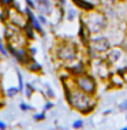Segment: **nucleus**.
<instances>
[{
  "label": "nucleus",
  "mask_w": 127,
  "mask_h": 130,
  "mask_svg": "<svg viewBox=\"0 0 127 130\" xmlns=\"http://www.w3.org/2000/svg\"><path fill=\"white\" fill-rule=\"evenodd\" d=\"M64 93L66 100L74 110L79 111L81 114L87 115L96 107V101H93V96L79 90L78 88H67L64 85Z\"/></svg>",
  "instance_id": "f257e3e1"
},
{
  "label": "nucleus",
  "mask_w": 127,
  "mask_h": 130,
  "mask_svg": "<svg viewBox=\"0 0 127 130\" xmlns=\"http://www.w3.org/2000/svg\"><path fill=\"white\" fill-rule=\"evenodd\" d=\"M81 21H82V23L90 34H98L101 30H104L108 26L107 17L104 14H101L100 11H96V10L89 11V14Z\"/></svg>",
  "instance_id": "f03ea898"
},
{
  "label": "nucleus",
  "mask_w": 127,
  "mask_h": 130,
  "mask_svg": "<svg viewBox=\"0 0 127 130\" xmlns=\"http://www.w3.org/2000/svg\"><path fill=\"white\" fill-rule=\"evenodd\" d=\"M55 56L62 62H74L78 58V45L72 41H62L56 45Z\"/></svg>",
  "instance_id": "7ed1b4c3"
},
{
  "label": "nucleus",
  "mask_w": 127,
  "mask_h": 130,
  "mask_svg": "<svg viewBox=\"0 0 127 130\" xmlns=\"http://www.w3.org/2000/svg\"><path fill=\"white\" fill-rule=\"evenodd\" d=\"M74 85L75 88H78L79 90H82V92L90 94V96H94L97 92V82L96 79L93 78V75L87 74V73H85L82 75H78L74 78Z\"/></svg>",
  "instance_id": "20e7f679"
},
{
  "label": "nucleus",
  "mask_w": 127,
  "mask_h": 130,
  "mask_svg": "<svg viewBox=\"0 0 127 130\" xmlns=\"http://www.w3.org/2000/svg\"><path fill=\"white\" fill-rule=\"evenodd\" d=\"M109 48H111V43L107 37H94L90 38L89 45H87V51H89L90 59L97 58L98 55L105 54Z\"/></svg>",
  "instance_id": "39448f33"
},
{
  "label": "nucleus",
  "mask_w": 127,
  "mask_h": 130,
  "mask_svg": "<svg viewBox=\"0 0 127 130\" xmlns=\"http://www.w3.org/2000/svg\"><path fill=\"white\" fill-rule=\"evenodd\" d=\"M66 70L70 75H72L74 78H75V77L82 75L86 73V66H85V63L82 60H79V62H75L72 66H67Z\"/></svg>",
  "instance_id": "423d86ee"
},
{
  "label": "nucleus",
  "mask_w": 127,
  "mask_h": 130,
  "mask_svg": "<svg viewBox=\"0 0 127 130\" xmlns=\"http://www.w3.org/2000/svg\"><path fill=\"white\" fill-rule=\"evenodd\" d=\"M105 54H107V55H105V62L111 66V64H114V63H116L119 59H120L122 50H120V48H109Z\"/></svg>",
  "instance_id": "0eeeda50"
},
{
  "label": "nucleus",
  "mask_w": 127,
  "mask_h": 130,
  "mask_svg": "<svg viewBox=\"0 0 127 130\" xmlns=\"http://www.w3.org/2000/svg\"><path fill=\"white\" fill-rule=\"evenodd\" d=\"M78 36H79L81 43H82V44L85 45V47H87V45H89V41H90V36H92V34L86 30V27H85V25L82 23V21H81V23H79Z\"/></svg>",
  "instance_id": "6e6552de"
},
{
  "label": "nucleus",
  "mask_w": 127,
  "mask_h": 130,
  "mask_svg": "<svg viewBox=\"0 0 127 130\" xmlns=\"http://www.w3.org/2000/svg\"><path fill=\"white\" fill-rule=\"evenodd\" d=\"M71 2L78 7V8H81L82 11H86V12L93 11V10L96 8V6L92 2H87V0H71Z\"/></svg>",
  "instance_id": "1a4fd4ad"
},
{
  "label": "nucleus",
  "mask_w": 127,
  "mask_h": 130,
  "mask_svg": "<svg viewBox=\"0 0 127 130\" xmlns=\"http://www.w3.org/2000/svg\"><path fill=\"white\" fill-rule=\"evenodd\" d=\"M22 29L25 31V38H26V40H29V41H33L34 40V30H33V27H31L29 21H26V23L23 25Z\"/></svg>",
  "instance_id": "9d476101"
},
{
  "label": "nucleus",
  "mask_w": 127,
  "mask_h": 130,
  "mask_svg": "<svg viewBox=\"0 0 127 130\" xmlns=\"http://www.w3.org/2000/svg\"><path fill=\"white\" fill-rule=\"evenodd\" d=\"M26 67H27V70H29V71H31V73H41V71H42L41 64H40V63H37L36 60H31L29 64L26 66Z\"/></svg>",
  "instance_id": "9b49d317"
},
{
  "label": "nucleus",
  "mask_w": 127,
  "mask_h": 130,
  "mask_svg": "<svg viewBox=\"0 0 127 130\" xmlns=\"http://www.w3.org/2000/svg\"><path fill=\"white\" fill-rule=\"evenodd\" d=\"M18 93H19V89H18V88L11 86V88H8V89H7V96H8V97H14L15 94H18Z\"/></svg>",
  "instance_id": "f8f14e48"
},
{
  "label": "nucleus",
  "mask_w": 127,
  "mask_h": 130,
  "mask_svg": "<svg viewBox=\"0 0 127 130\" xmlns=\"http://www.w3.org/2000/svg\"><path fill=\"white\" fill-rule=\"evenodd\" d=\"M77 17V11L74 8H68V11H67V19L68 21H74Z\"/></svg>",
  "instance_id": "ddd939ff"
},
{
  "label": "nucleus",
  "mask_w": 127,
  "mask_h": 130,
  "mask_svg": "<svg viewBox=\"0 0 127 130\" xmlns=\"http://www.w3.org/2000/svg\"><path fill=\"white\" fill-rule=\"evenodd\" d=\"M25 88H26V96L30 99L31 94H33V92H34L36 89H34V86H33V85H30V84H26V85H25Z\"/></svg>",
  "instance_id": "4468645a"
},
{
  "label": "nucleus",
  "mask_w": 127,
  "mask_h": 130,
  "mask_svg": "<svg viewBox=\"0 0 127 130\" xmlns=\"http://www.w3.org/2000/svg\"><path fill=\"white\" fill-rule=\"evenodd\" d=\"M14 0H0V7H3V8H8V7H11Z\"/></svg>",
  "instance_id": "2eb2a0df"
},
{
  "label": "nucleus",
  "mask_w": 127,
  "mask_h": 130,
  "mask_svg": "<svg viewBox=\"0 0 127 130\" xmlns=\"http://www.w3.org/2000/svg\"><path fill=\"white\" fill-rule=\"evenodd\" d=\"M72 127L75 129V130H78V129H82V127H83V121H81V119H77V121H74V123H72Z\"/></svg>",
  "instance_id": "dca6fc26"
},
{
  "label": "nucleus",
  "mask_w": 127,
  "mask_h": 130,
  "mask_svg": "<svg viewBox=\"0 0 127 130\" xmlns=\"http://www.w3.org/2000/svg\"><path fill=\"white\" fill-rule=\"evenodd\" d=\"M16 75H18V82H19L18 89H19V92H22V90H23V79H22V74H21L19 71H16Z\"/></svg>",
  "instance_id": "f3484780"
},
{
  "label": "nucleus",
  "mask_w": 127,
  "mask_h": 130,
  "mask_svg": "<svg viewBox=\"0 0 127 130\" xmlns=\"http://www.w3.org/2000/svg\"><path fill=\"white\" fill-rule=\"evenodd\" d=\"M34 121H37V122H41V121H44L45 119V112H40V114H34Z\"/></svg>",
  "instance_id": "a211bd4d"
},
{
  "label": "nucleus",
  "mask_w": 127,
  "mask_h": 130,
  "mask_svg": "<svg viewBox=\"0 0 127 130\" xmlns=\"http://www.w3.org/2000/svg\"><path fill=\"white\" fill-rule=\"evenodd\" d=\"M37 19H38V22L41 23V25H47V17L45 15H42V14H38V17H37Z\"/></svg>",
  "instance_id": "6ab92c4d"
},
{
  "label": "nucleus",
  "mask_w": 127,
  "mask_h": 130,
  "mask_svg": "<svg viewBox=\"0 0 127 130\" xmlns=\"http://www.w3.org/2000/svg\"><path fill=\"white\" fill-rule=\"evenodd\" d=\"M0 52L3 54V56H7V55H8V52H7L6 45L3 44V40H0Z\"/></svg>",
  "instance_id": "aec40b11"
},
{
  "label": "nucleus",
  "mask_w": 127,
  "mask_h": 130,
  "mask_svg": "<svg viewBox=\"0 0 127 130\" xmlns=\"http://www.w3.org/2000/svg\"><path fill=\"white\" fill-rule=\"evenodd\" d=\"M19 108L22 111H29V110H33V107H30L29 104H26V103H21L19 104Z\"/></svg>",
  "instance_id": "412c9836"
},
{
  "label": "nucleus",
  "mask_w": 127,
  "mask_h": 130,
  "mask_svg": "<svg viewBox=\"0 0 127 130\" xmlns=\"http://www.w3.org/2000/svg\"><path fill=\"white\" fill-rule=\"evenodd\" d=\"M51 108H53V103H51V101H47L44 105V111H48V110H51Z\"/></svg>",
  "instance_id": "4be33fe9"
},
{
  "label": "nucleus",
  "mask_w": 127,
  "mask_h": 130,
  "mask_svg": "<svg viewBox=\"0 0 127 130\" xmlns=\"http://www.w3.org/2000/svg\"><path fill=\"white\" fill-rule=\"evenodd\" d=\"M119 108H120L122 111H127V100H124L123 103H120V105H119Z\"/></svg>",
  "instance_id": "5701e85b"
},
{
  "label": "nucleus",
  "mask_w": 127,
  "mask_h": 130,
  "mask_svg": "<svg viewBox=\"0 0 127 130\" xmlns=\"http://www.w3.org/2000/svg\"><path fill=\"white\" fill-rule=\"evenodd\" d=\"M47 89H48V97H51V99H53L55 97V93H53V90L51 89V88H49L48 85H47Z\"/></svg>",
  "instance_id": "b1692460"
},
{
  "label": "nucleus",
  "mask_w": 127,
  "mask_h": 130,
  "mask_svg": "<svg viewBox=\"0 0 127 130\" xmlns=\"http://www.w3.org/2000/svg\"><path fill=\"white\" fill-rule=\"evenodd\" d=\"M6 127H7V125L4 123V122L0 121V130H6Z\"/></svg>",
  "instance_id": "393cba45"
},
{
  "label": "nucleus",
  "mask_w": 127,
  "mask_h": 130,
  "mask_svg": "<svg viewBox=\"0 0 127 130\" xmlns=\"http://www.w3.org/2000/svg\"><path fill=\"white\" fill-rule=\"evenodd\" d=\"M36 52H37V51H36V48H29V54H30L31 56L36 54Z\"/></svg>",
  "instance_id": "a878e982"
},
{
  "label": "nucleus",
  "mask_w": 127,
  "mask_h": 130,
  "mask_svg": "<svg viewBox=\"0 0 127 130\" xmlns=\"http://www.w3.org/2000/svg\"><path fill=\"white\" fill-rule=\"evenodd\" d=\"M56 2H59V3H60V6H64L67 0H56Z\"/></svg>",
  "instance_id": "bb28decb"
},
{
  "label": "nucleus",
  "mask_w": 127,
  "mask_h": 130,
  "mask_svg": "<svg viewBox=\"0 0 127 130\" xmlns=\"http://www.w3.org/2000/svg\"><path fill=\"white\" fill-rule=\"evenodd\" d=\"M4 107V103H3V101H0V108H3Z\"/></svg>",
  "instance_id": "cd10ccee"
},
{
  "label": "nucleus",
  "mask_w": 127,
  "mask_h": 130,
  "mask_svg": "<svg viewBox=\"0 0 127 130\" xmlns=\"http://www.w3.org/2000/svg\"><path fill=\"white\" fill-rule=\"evenodd\" d=\"M122 130H127V127H123V129H122Z\"/></svg>",
  "instance_id": "c85d7f7f"
},
{
  "label": "nucleus",
  "mask_w": 127,
  "mask_h": 130,
  "mask_svg": "<svg viewBox=\"0 0 127 130\" xmlns=\"http://www.w3.org/2000/svg\"><path fill=\"white\" fill-rule=\"evenodd\" d=\"M120 2H127V0H120Z\"/></svg>",
  "instance_id": "c756f323"
},
{
  "label": "nucleus",
  "mask_w": 127,
  "mask_h": 130,
  "mask_svg": "<svg viewBox=\"0 0 127 130\" xmlns=\"http://www.w3.org/2000/svg\"><path fill=\"white\" fill-rule=\"evenodd\" d=\"M126 119H127V117H126Z\"/></svg>",
  "instance_id": "7c9ffc66"
}]
</instances>
